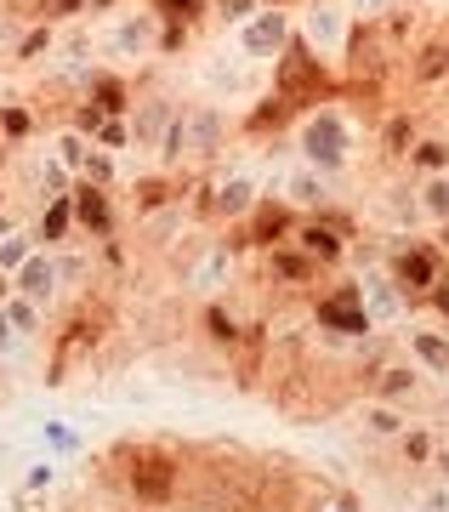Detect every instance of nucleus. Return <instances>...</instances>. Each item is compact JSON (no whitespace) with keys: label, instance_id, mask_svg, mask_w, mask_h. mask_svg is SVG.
Wrapping results in <instances>:
<instances>
[{"label":"nucleus","instance_id":"nucleus-1","mask_svg":"<svg viewBox=\"0 0 449 512\" xmlns=\"http://www.w3.org/2000/svg\"><path fill=\"white\" fill-rule=\"evenodd\" d=\"M296 154H302L307 171L319 177H342L359 160V131H353V114L347 103H324V109H307L296 120Z\"/></svg>","mask_w":449,"mask_h":512},{"label":"nucleus","instance_id":"nucleus-2","mask_svg":"<svg viewBox=\"0 0 449 512\" xmlns=\"http://www.w3.org/2000/svg\"><path fill=\"white\" fill-rule=\"evenodd\" d=\"M268 92L285 97L296 114H307V109H324V103H342V74L296 35L285 52H279V63L268 69Z\"/></svg>","mask_w":449,"mask_h":512},{"label":"nucleus","instance_id":"nucleus-3","mask_svg":"<svg viewBox=\"0 0 449 512\" xmlns=\"http://www.w3.org/2000/svg\"><path fill=\"white\" fill-rule=\"evenodd\" d=\"M114 461L120 467V484L137 507H171L182 484V456L171 444H114Z\"/></svg>","mask_w":449,"mask_h":512},{"label":"nucleus","instance_id":"nucleus-4","mask_svg":"<svg viewBox=\"0 0 449 512\" xmlns=\"http://www.w3.org/2000/svg\"><path fill=\"white\" fill-rule=\"evenodd\" d=\"M387 274L404 285L410 302H427L438 285L449 279V256L438 251V239H415V234H387Z\"/></svg>","mask_w":449,"mask_h":512},{"label":"nucleus","instance_id":"nucleus-5","mask_svg":"<svg viewBox=\"0 0 449 512\" xmlns=\"http://www.w3.org/2000/svg\"><path fill=\"white\" fill-rule=\"evenodd\" d=\"M313 325H319L324 336H336V342H370V336H376V319L364 308L359 279L324 285V291L313 296Z\"/></svg>","mask_w":449,"mask_h":512},{"label":"nucleus","instance_id":"nucleus-6","mask_svg":"<svg viewBox=\"0 0 449 512\" xmlns=\"http://www.w3.org/2000/svg\"><path fill=\"white\" fill-rule=\"evenodd\" d=\"M199 194V217H211V222H245L262 205V183H256V171H222V177H205V183L194 188Z\"/></svg>","mask_w":449,"mask_h":512},{"label":"nucleus","instance_id":"nucleus-7","mask_svg":"<svg viewBox=\"0 0 449 512\" xmlns=\"http://www.w3.org/2000/svg\"><path fill=\"white\" fill-rule=\"evenodd\" d=\"M296 35L313 46V52L342 74V57H347V40H353V12L342 0H307V12L296 18Z\"/></svg>","mask_w":449,"mask_h":512},{"label":"nucleus","instance_id":"nucleus-8","mask_svg":"<svg viewBox=\"0 0 449 512\" xmlns=\"http://www.w3.org/2000/svg\"><path fill=\"white\" fill-rule=\"evenodd\" d=\"M296 228H302V211H296L285 194H262V205H256L251 217L234 228L228 251H245V245H256V251H273V245H290V239H296Z\"/></svg>","mask_w":449,"mask_h":512},{"label":"nucleus","instance_id":"nucleus-9","mask_svg":"<svg viewBox=\"0 0 449 512\" xmlns=\"http://www.w3.org/2000/svg\"><path fill=\"white\" fill-rule=\"evenodd\" d=\"M160 40H165V18L154 6H126V12H114L103 29V52L108 57H160Z\"/></svg>","mask_w":449,"mask_h":512},{"label":"nucleus","instance_id":"nucleus-10","mask_svg":"<svg viewBox=\"0 0 449 512\" xmlns=\"http://www.w3.org/2000/svg\"><path fill=\"white\" fill-rule=\"evenodd\" d=\"M398 80L410 86V97H438V92H449V18L432 23V35L421 40L410 57H404Z\"/></svg>","mask_w":449,"mask_h":512},{"label":"nucleus","instance_id":"nucleus-11","mask_svg":"<svg viewBox=\"0 0 449 512\" xmlns=\"http://www.w3.org/2000/svg\"><path fill=\"white\" fill-rule=\"evenodd\" d=\"M290 40H296V18H290L285 6H262L245 29H234V46L239 57H251V63H279V52H285Z\"/></svg>","mask_w":449,"mask_h":512},{"label":"nucleus","instance_id":"nucleus-12","mask_svg":"<svg viewBox=\"0 0 449 512\" xmlns=\"http://www.w3.org/2000/svg\"><path fill=\"white\" fill-rule=\"evenodd\" d=\"M182 109H188V103H177L165 86H137V103H131V137H137V148H154V154H160L165 131H171V120H177Z\"/></svg>","mask_w":449,"mask_h":512},{"label":"nucleus","instance_id":"nucleus-13","mask_svg":"<svg viewBox=\"0 0 449 512\" xmlns=\"http://www.w3.org/2000/svg\"><path fill=\"white\" fill-rule=\"evenodd\" d=\"M234 137V120L222 103H188V165H216Z\"/></svg>","mask_w":449,"mask_h":512},{"label":"nucleus","instance_id":"nucleus-14","mask_svg":"<svg viewBox=\"0 0 449 512\" xmlns=\"http://www.w3.org/2000/svg\"><path fill=\"white\" fill-rule=\"evenodd\" d=\"M432 23H438V12H427V0H393V6H387L381 40H387V52L398 57V69H404V57L432 35Z\"/></svg>","mask_w":449,"mask_h":512},{"label":"nucleus","instance_id":"nucleus-15","mask_svg":"<svg viewBox=\"0 0 449 512\" xmlns=\"http://www.w3.org/2000/svg\"><path fill=\"white\" fill-rule=\"evenodd\" d=\"M359 291H364V308H370V319H376L381 336L410 319V296H404V285H398L387 268H364V274H359Z\"/></svg>","mask_w":449,"mask_h":512},{"label":"nucleus","instance_id":"nucleus-16","mask_svg":"<svg viewBox=\"0 0 449 512\" xmlns=\"http://www.w3.org/2000/svg\"><path fill=\"white\" fill-rule=\"evenodd\" d=\"M262 274H268V285H279V291H313V285H324V268L302 251V245H273V251H262Z\"/></svg>","mask_w":449,"mask_h":512},{"label":"nucleus","instance_id":"nucleus-17","mask_svg":"<svg viewBox=\"0 0 449 512\" xmlns=\"http://www.w3.org/2000/svg\"><path fill=\"white\" fill-rule=\"evenodd\" d=\"M74 222H80V234L86 239H114L120 234V205H114V188H97V183H74Z\"/></svg>","mask_w":449,"mask_h":512},{"label":"nucleus","instance_id":"nucleus-18","mask_svg":"<svg viewBox=\"0 0 449 512\" xmlns=\"http://www.w3.org/2000/svg\"><path fill=\"white\" fill-rule=\"evenodd\" d=\"M290 245H302V251L324 268V274H336L347 256H353V234H347V228H336L330 217H302V228H296V239H290Z\"/></svg>","mask_w":449,"mask_h":512},{"label":"nucleus","instance_id":"nucleus-19","mask_svg":"<svg viewBox=\"0 0 449 512\" xmlns=\"http://www.w3.org/2000/svg\"><path fill=\"white\" fill-rule=\"evenodd\" d=\"M421 376H427V370L415 365V359H387V365H381V376L364 387V399H381V404L410 410V404L421 399Z\"/></svg>","mask_w":449,"mask_h":512},{"label":"nucleus","instance_id":"nucleus-20","mask_svg":"<svg viewBox=\"0 0 449 512\" xmlns=\"http://www.w3.org/2000/svg\"><path fill=\"white\" fill-rule=\"evenodd\" d=\"M12 285H18V296H29V302H40V308H52L57 291H63V262H57V251H35L18 268Z\"/></svg>","mask_w":449,"mask_h":512},{"label":"nucleus","instance_id":"nucleus-21","mask_svg":"<svg viewBox=\"0 0 449 512\" xmlns=\"http://www.w3.org/2000/svg\"><path fill=\"white\" fill-rule=\"evenodd\" d=\"M427 131H421V120H415L410 109H387L381 114V137H376V148H381V160L387 165H410V154H415V143H421Z\"/></svg>","mask_w":449,"mask_h":512},{"label":"nucleus","instance_id":"nucleus-22","mask_svg":"<svg viewBox=\"0 0 449 512\" xmlns=\"http://www.w3.org/2000/svg\"><path fill=\"white\" fill-rule=\"evenodd\" d=\"M97 109L108 114V120H131V103H137V86H131L126 74H114V69H91L86 74V92Z\"/></svg>","mask_w":449,"mask_h":512},{"label":"nucleus","instance_id":"nucleus-23","mask_svg":"<svg viewBox=\"0 0 449 512\" xmlns=\"http://www.w3.org/2000/svg\"><path fill=\"white\" fill-rule=\"evenodd\" d=\"M404 353H410V359L427 370V376H444V382H449V336H444V330L404 325Z\"/></svg>","mask_w":449,"mask_h":512},{"label":"nucleus","instance_id":"nucleus-24","mask_svg":"<svg viewBox=\"0 0 449 512\" xmlns=\"http://www.w3.org/2000/svg\"><path fill=\"white\" fill-rule=\"evenodd\" d=\"M285 200L302 211V217H319V211H330L336 205V188H330V177H319V171H290L285 177Z\"/></svg>","mask_w":449,"mask_h":512},{"label":"nucleus","instance_id":"nucleus-25","mask_svg":"<svg viewBox=\"0 0 449 512\" xmlns=\"http://www.w3.org/2000/svg\"><path fill=\"white\" fill-rule=\"evenodd\" d=\"M296 120H302V114L290 109L285 97H262V103H251V114H245V120H239V137H251V143H262V137H279V131L285 126H296Z\"/></svg>","mask_w":449,"mask_h":512},{"label":"nucleus","instance_id":"nucleus-26","mask_svg":"<svg viewBox=\"0 0 449 512\" xmlns=\"http://www.w3.org/2000/svg\"><path fill=\"white\" fill-rule=\"evenodd\" d=\"M74 228H80V222H74V194H63V200H52V205L35 211V234H40L46 251H63V245L74 239Z\"/></svg>","mask_w":449,"mask_h":512},{"label":"nucleus","instance_id":"nucleus-27","mask_svg":"<svg viewBox=\"0 0 449 512\" xmlns=\"http://www.w3.org/2000/svg\"><path fill=\"white\" fill-rule=\"evenodd\" d=\"M228 279H234V251H228V245H205L199 262L188 268V291L211 296L216 285H228Z\"/></svg>","mask_w":449,"mask_h":512},{"label":"nucleus","instance_id":"nucleus-28","mask_svg":"<svg viewBox=\"0 0 449 512\" xmlns=\"http://www.w3.org/2000/svg\"><path fill=\"white\" fill-rule=\"evenodd\" d=\"M359 421H364V433H376V439H404V433L415 427L410 410L381 404V399H364V404H359Z\"/></svg>","mask_w":449,"mask_h":512},{"label":"nucleus","instance_id":"nucleus-29","mask_svg":"<svg viewBox=\"0 0 449 512\" xmlns=\"http://www.w3.org/2000/svg\"><path fill=\"white\" fill-rule=\"evenodd\" d=\"M404 171H415V177H449V131H427V137L415 143Z\"/></svg>","mask_w":449,"mask_h":512},{"label":"nucleus","instance_id":"nucleus-30","mask_svg":"<svg viewBox=\"0 0 449 512\" xmlns=\"http://www.w3.org/2000/svg\"><path fill=\"white\" fill-rule=\"evenodd\" d=\"M40 131V114L29 103H0V143L6 148H29Z\"/></svg>","mask_w":449,"mask_h":512},{"label":"nucleus","instance_id":"nucleus-31","mask_svg":"<svg viewBox=\"0 0 449 512\" xmlns=\"http://www.w3.org/2000/svg\"><path fill=\"white\" fill-rule=\"evenodd\" d=\"M0 313H6V325H12V336H18V342L46 336V308H40V302H29V296H12Z\"/></svg>","mask_w":449,"mask_h":512},{"label":"nucleus","instance_id":"nucleus-32","mask_svg":"<svg viewBox=\"0 0 449 512\" xmlns=\"http://www.w3.org/2000/svg\"><path fill=\"white\" fill-rule=\"evenodd\" d=\"M245 330H251V325H239V319L222 308V302H211V308H205V336H211L222 353H239V348H245Z\"/></svg>","mask_w":449,"mask_h":512},{"label":"nucleus","instance_id":"nucleus-33","mask_svg":"<svg viewBox=\"0 0 449 512\" xmlns=\"http://www.w3.org/2000/svg\"><path fill=\"white\" fill-rule=\"evenodd\" d=\"M415 211H421L432 228H444L449 222V177H421V183H415Z\"/></svg>","mask_w":449,"mask_h":512},{"label":"nucleus","instance_id":"nucleus-34","mask_svg":"<svg viewBox=\"0 0 449 512\" xmlns=\"http://www.w3.org/2000/svg\"><path fill=\"white\" fill-rule=\"evenodd\" d=\"M57 52V23H29L23 40L12 46V63H46Z\"/></svg>","mask_w":449,"mask_h":512},{"label":"nucleus","instance_id":"nucleus-35","mask_svg":"<svg viewBox=\"0 0 449 512\" xmlns=\"http://www.w3.org/2000/svg\"><path fill=\"white\" fill-rule=\"evenodd\" d=\"M35 251H46V245H40L35 222H23L18 234H12V239H6V245H0V268H6V274L18 279V268H23V262H29V256H35Z\"/></svg>","mask_w":449,"mask_h":512},{"label":"nucleus","instance_id":"nucleus-36","mask_svg":"<svg viewBox=\"0 0 449 512\" xmlns=\"http://www.w3.org/2000/svg\"><path fill=\"white\" fill-rule=\"evenodd\" d=\"M52 154L63 165H69L74 177H86V165H91V154H97V143H91V137H80V131H57V143H52Z\"/></svg>","mask_w":449,"mask_h":512},{"label":"nucleus","instance_id":"nucleus-37","mask_svg":"<svg viewBox=\"0 0 449 512\" xmlns=\"http://www.w3.org/2000/svg\"><path fill=\"white\" fill-rule=\"evenodd\" d=\"M239 63H251V57H228V63H211V69H205V74H211V86H216V92H228V97H239V92H251V69H239Z\"/></svg>","mask_w":449,"mask_h":512},{"label":"nucleus","instance_id":"nucleus-38","mask_svg":"<svg viewBox=\"0 0 449 512\" xmlns=\"http://www.w3.org/2000/svg\"><path fill=\"white\" fill-rule=\"evenodd\" d=\"M398 450H404L410 467H432V456H438V433H432V427H410V433L398 439Z\"/></svg>","mask_w":449,"mask_h":512},{"label":"nucleus","instance_id":"nucleus-39","mask_svg":"<svg viewBox=\"0 0 449 512\" xmlns=\"http://www.w3.org/2000/svg\"><path fill=\"white\" fill-rule=\"evenodd\" d=\"M262 6H268V0H211V18L222 23V29H245Z\"/></svg>","mask_w":449,"mask_h":512},{"label":"nucleus","instance_id":"nucleus-40","mask_svg":"<svg viewBox=\"0 0 449 512\" xmlns=\"http://www.w3.org/2000/svg\"><path fill=\"white\" fill-rule=\"evenodd\" d=\"M86 6L91 0H40L35 12H29V23H57V29H63V23H74Z\"/></svg>","mask_w":449,"mask_h":512},{"label":"nucleus","instance_id":"nucleus-41","mask_svg":"<svg viewBox=\"0 0 449 512\" xmlns=\"http://www.w3.org/2000/svg\"><path fill=\"white\" fill-rule=\"evenodd\" d=\"M165 23H194V18H211V0H148Z\"/></svg>","mask_w":449,"mask_h":512},{"label":"nucleus","instance_id":"nucleus-42","mask_svg":"<svg viewBox=\"0 0 449 512\" xmlns=\"http://www.w3.org/2000/svg\"><path fill=\"white\" fill-rule=\"evenodd\" d=\"M97 148H103V154H126V148H137V137H131V120H108V126L97 131Z\"/></svg>","mask_w":449,"mask_h":512},{"label":"nucleus","instance_id":"nucleus-43","mask_svg":"<svg viewBox=\"0 0 449 512\" xmlns=\"http://www.w3.org/2000/svg\"><path fill=\"white\" fill-rule=\"evenodd\" d=\"M347 12H353V23H381L387 18V6H393V0H342Z\"/></svg>","mask_w":449,"mask_h":512},{"label":"nucleus","instance_id":"nucleus-44","mask_svg":"<svg viewBox=\"0 0 449 512\" xmlns=\"http://www.w3.org/2000/svg\"><path fill=\"white\" fill-rule=\"evenodd\" d=\"M40 433H46V439H52L57 450H69V456H74V450H80V439H74V433H69V427H63V421H40Z\"/></svg>","mask_w":449,"mask_h":512},{"label":"nucleus","instance_id":"nucleus-45","mask_svg":"<svg viewBox=\"0 0 449 512\" xmlns=\"http://www.w3.org/2000/svg\"><path fill=\"white\" fill-rule=\"evenodd\" d=\"M421 512H449V484H444V478L421 490Z\"/></svg>","mask_w":449,"mask_h":512},{"label":"nucleus","instance_id":"nucleus-46","mask_svg":"<svg viewBox=\"0 0 449 512\" xmlns=\"http://www.w3.org/2000/svg\"><path fill=\"white\" fill-rule=\"evenodd\" d=\"M52 478H57V467H52V461H35V467L23 473V490H46Z\"/></svg>","mask_w":449,"mask_h":512},{"label":"nucleus","instance_id":"nucleus-47","mask_svg":"<svg viewBox=\"0 0 449 512\" xmlns=\"http://www.w3.org/2000/svg\"><path fill=\"white\" fill-rule=\"evenodd\" d=\"M427 308H432V313H438V319L449 325V279H444V285H438V291L427 296Z\"/></svg>","mask_w":449,"mask_h":512},{"label":"nucleus","instance_id":"nucleus-48","mask_svg":"<svg viewBox=\"0 0 449 512\" xmlns=\"http://www.w3.org/2000/svg\"><path fill=\"white\" fill-rule=\"evenodd\" d=\"M432 473L449 484V439H438V456H432Z\"/></svg>","mask_w":449,"mask_h":512},{"label":"nucleus","instance_id":"nucleus-49","mask_svg":"<svg viewBox=\"0 0 449 512\" xmlns=\"http://www.w3.org/2000/svg\"><path fill=\"white\" fill-rule=\"evenodd\" d=\"M12 296H18V285H12V274H6V268H0V308H6Z\"/></svg>","mask_w":449,"mask_h":512},{"label":"nucleus","instance_id":"nucleus-50","mask_svg":"<svg viewBox=\"0 0 449 512\" xmlns=\"http://www.w3.org/2000/svg\"><path fill=\"white\" fill-rule=\"evenodd\" d=\"M313 512H359L353 501H330V507H313Z\"/></svg>","mask_w":449,"mask_h":512},{"label":"nucleus","instance_id":"nucleus-51","mask_svg":"<svg viewBox=\"0 0 449 512\" xmlns=\"http://www.w3.org/2000/svg\"><path fill=\"white\" fill-rule=\"evenodd\" d=\"M438 251L449 256V222H444V228H438Z\"/></svg>","mask_w":449,"mask_h":512},{"label":"nucleus","instance_id":"nucleus-52","mask_svg":"<svg viewBox=\"0 0 449 512\" xmlns=\"http://www.w3.org/2000/svg\"><path fill=\"white\" fill-rule=\"evenodd\" d=\"M108 6H114V0H91L86 12H108ZM108 18H114V12H108Z\"/></svg>","mask_w":449,"mask_h":512},{"label":"nucleus","instance_id":"nucleus-53","mask_svg":"<svg viewBox=\"0 0 449 512\" xmlns=\"http://www.w3.org/2000/svg\"><path fill=\"white\" fill-rule=\"evenodd\" d=\"M29 6H40V0H29Z\"/></svg>","mask_w":449,"mask_h":512}]
</instances>
